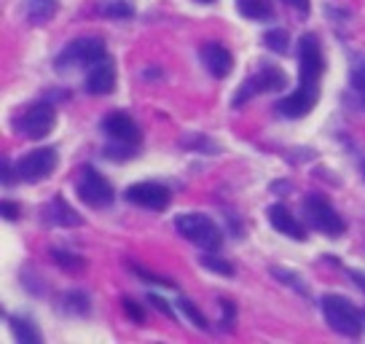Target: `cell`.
Returning a JSON list of instances; mask_svg holds the SVG:
<instances>
[{
	"label": "cell",
	"instance_id": "cell-1",
	"mask_svg": "<svg viewBox=\"0 0 365 344\" xmlns=\"http://www.w3.org/2000/svg\"><path fill=\"white\" fill-rule=\"evenodd\" d=\"M325 73V57L319 49L317 35H301L298 41V89L274 105L277 113L285 118H304L319 100V81Z\"/></svg>",
	"mask_w": 365,
	"mask_h": 344
},
{
	"label": "cell",
	"instance_id": "cell-2",
	"mask_svg": "<svg viewBox=\"0 0 365 344\" xmlns=\"http://www.w3.org/2000/svg\"><path fill=\"white\" fill-rule=\"evenodd\" d=\"M319 310L322 318L336 333H341L346 339H357L363 333V312L354 307L352 301L341 293H325L319 298Z\"/></svg>",
	"mask_w": 365,
	"mask_h": 344
},
{
	"label": "cell",
	"instance_id": "cell-3",
	"mask_svg": "<svg viewBox=\"0 0 365 344\" xmlns=\"http://www.w3.org/2000/svg\"><path fill=\"white\" fill-rule=\"evenodd\" d=\"M175 231L182 240L202 248V251H217L223 245V231L217 229V223L205 213H180L175 216Z\"/></svg>",
	"mask_w": 365,
	"mask_h": 344
},
{
	"label": "cell",
	"instance_id": "cell-4",
	"mask_svg": "<svg viewBox=\"0 0 365 344\" xmlns=\"http://www.w3.org/2000/svg\"><path fill=\"white\" fill-rule=\"evenodd\" d=\"M103 57H108L103 38L83 35V38L70 41L68 46L59 51L57 59H54V68H57L59 73H68V70H78V68H91L94 62H100Z\"/></svg>",
	"mask_w": 365,
	"mask_h": 344
},
{
	"label": "cell",
	"instance_id": "cell-5",
	"mask_svg": "<svg viewBox=\"0 0 365 344\" xmlns=\"http://www.w3.org/2000/svg\"><path fill=\"white\" fill-rule=\"evenodd\" d=\"M301 207H304L307 223L314 231H319V234H325V237H341L344 231H346V221L339 216V210H336L325 196L307 194L304 202H301Z\"/></svg>",
	"mask_w": 365,
	"mask_h": 344
},
{
	"label": "cell",
	"instance_id": "cell-6",
	"mask_svg": "<svg viewBox=\"0 0 365 344\" xmlns=\"http://www.w3.org/2000/svg\"><path fill=\"white\" fill-rule=\"evenodd\" d=\"M76 191H78V199L83 205H89L91 210H105L115 202V188L113 183L100 175L91 164L81 167L78 181H76Z\"/></svg>",
	"mask_w": 365,
	"mask_h": 344
},
{
	"label": "cell",
	"instance_id": "cell-7",
	"mask_svg": "<svg viewBox=\"0 0 365 344\" xmlns=\"http://www.w3.org/2000/svg\"><path fill=\"white\" fill-rule=\"evenodd\" d=\"M57 124V108L51 103H35L30 105L22 116H16L14 126L19 129V135L27 140H43L51 135V129Z\"/></svg>",
	"mask_w": 365,
	"mask_h": 344
},
{
	"label": "cell",
	"instance_id": "cell-8",
	"mask_svg": "<svg viewBox=\"0 0 365 344\" xmlns=\"http://www.w3.org/2000/svg\"><path fill=\"white\" fill-rule=\"evenodd\" d=\"M285 86H287L285 73L279 68H274V65H266V68H261L255 76H250V79L242 84L237 97H234V108H240V105H245L247 100L258 97V94L279 92V89H285Z\"/></svg>",
	"mask_w": 365,
	"mask_h": 344
},
{
	"label": "cell",
	"instance_id": "cell-9",
	"mask_svg": "<svg viewBox=\"0 0 365 344\" xmlns=\"http://www.w3.org/2000/svg\"><path fill=\"white\" fill-rule=\"evenodd\" d=\"M59 153L54 148H35L16 161V175L24 183H41L57 170Z\"/></svg>",
	"mask_w": 365,
	"mask_h": 344
},
{
	"label": "cell",
	"instance_id": "cell-10",
	"mask_svg": "<svg viewBox=\"0 0 365 344\" xmlns=\"http://www.w3.org/2000/svg\"><path fill=\"white\" fill-rule=\"evenodd\" d=\"M124 199L129 205L148 207V210H167L172 202V191L164 183L156 181H143V183H132L124 191Z\"/></svg>",
	"mask_w": 365,
	"mask_h": 344
},
{
	"label": "cell",
	"instance_id": "cell-11",
	"mask_svg": "<svg viewBox=\"0 0 365 344\" xmlns=\"http://www.w3.org/2000/svg\"><path fill=\"white\" fill-rule=\"evenodd\" d=\"M103 132L113 143H126V146H140L143 140V129L129 113H121V111H113L103 118Z\"/></svg>",
	"mask_w": 365,
	"mask_h": 344
},
{
	"label": "cell",
	"instance_id": "cell-12",
	"mask_svg": "<svg viewBox=\"0 0 365 344\" xmlns=\"http://www.w3.org/2000/svg\"><path fill=\"white\" fill-rule=\"evenodd\" d=\"M86 92L97 94V97H105L115 89V62L110 57H103L100 62H94L86 73V81H83Z\"/></svg>",
	"mask_w": 365,
	"mask_h": 344
},
{
	"label": "cell",
	"instance_id": "cell-13",
	"mask_svg": "<svg viewBox=\"0 0 365 344\" xmlns=\"http://www.w3.org/2000/svg\"><path fill=\"white\" fill-rule=\"evenodd\" d=\"M199 57H202V65L210 70L212 79H226L234 68V57L220 41H207L205 46L199 49Z\"/></svg>",
	"mask_w": 365,
	"mask_h": 344
},
{
	"label": "cell",
	"instance_id": "cell-14",
	"mask_svg": "<svg viewBox=\"0 0 365 344\" xmlns=\"http://www.w3.org/2000/svg\"><path fill=\"white\" fill-rule=\"evenodd\" d=\"M266 218H269V223H272L274 229L279 231V234H285V237H290V240H296V242L307 240V226H304V223L290 213V207L282 205V202H277V205L269 207V210H266Z\"/></svg>",
	"mask_w": 365,
	"mask_h": 344
},
{
	"label": "cell",
	"instance_id": "cell-15",
	"mask_svg": "<svg viewBox=\"0 0 365 344\" xmlns=\"http://www.w3.org/2000/svg\"><path fill=\"white\" fill-rule=\"evenodd\" d=\"M41 218H43V223H48V226H65V229L81 226V216L62 199V196H54L51 202H46L43 210H41Z\"/></svg>",
	"mask_w": 365,
	"mask_h": 344
},
{
	"label": "cell",
	"instance_id": "cell-16",
	"mask_svg": "<svg viewBox=\"0 0 365 344\" xmlns=\"http://www.w3.org/2000/svg\"><path fill=\"white\" fill-rule=\"evenodd\" d=\"M22 11L30 24H46L59 11V0H24Z\"/></svg>",
	"mask_w": 365,
	"mask_h": 344
},
{
	"label": "cell",
	"instance_id": "cell-17",
	"mask_svg": "<svg viewBox=\"0 0 365 344\" xmlns=\"http://www.w3.org/2000/svg\"><path fill=\"white\" fill-rule=\"evenodd\" d=\"M97 14L105 19H132L135 3L132 0H97Z\"/></svg>",
	"mask_w": 365,
	"mask_h": 344
},
{
	"label": "cell",
	"instance_id": "cell-18",
	"mask_svg": "<svg viewBox=\"0 0 365 344\" xmlns=\"http://www.w3.org/2000/svg\"><path fill=\"white\" fill-rule=\"evenodd\" d=\"M9 320V328H11L14 339L19 344H41L43 342V336L38 333V328H35L30 320H24V318H6Z\"/></svg>",
	"mask_w": 365,
	"mask_h": 344
},
{
	"label": "cell",
	"instance_id": "cell-19",
	"mask_svg": "<svg viewBox=\"0 0 365 344\" xmlns=\"http://www.w3.org/2000/svg\"><path fill=\"white\" fill-rule=\"evenodd\" d=\"M237 11L242 16H247L252 22H266L274 16V9L269 6V0H237Z\"/></svg>",
	"mask_w": 365,
	"mask_h": 344
},
{
	"label": "cell",
	"instance_id": "cell-20",
	"mask_svg": "<svg viewBox=\"0 0 365 344\" xmlns=\"http://www.w3.org/2000/svg\"><path fill=\"white\" fill-rule=\"evenodd\" d=\"M349 86L352 92L360 97L365 105V54H352V65H349Z\"/></svg>",
	"mask_w": 365,
	"mask_h": 344
},
{
	"label": "cell",
	"instance_id": "cell-21",
	"mask_svg": "<svg viewBox=\"0 0 365 344\" xmlns=\"http://www.w3.org/2000/svg\"><path fill=\"white\" fill-rule=\"evenodd\" d=\"M51 258H54V264L62 266L65 272H83V266H86V261L81 258L78 253H70V251H59V248H54L51 251Z\"/></svg>",
	"mask_w": 365,
	"mask_h": 344
},
{
	"label": "cell",
	"instance_id": "cell-22",
	"mask_svg": "<svg viewBox=\"0 0 365 344\" xmlns=\"http://www.w3.org/2000/svg\"><path fill=\"white\" fill-rule=\"evenodd\" d=\"M199 264L210 269V272H215V275H223V277H234L237 275V269L228 264L226 258H220V256H212V251H205V256L199 258Z\"/></svg>",
	"mask_w": 365,
	"mask_h": 344
},
{
	"label": "cell",
	"instance_id": "cell-23",
	"mask_svg": "<svg viewBox=\"0 0 365 344\" xmlns=\"http://www.w3.org/2000/svg\"><path fill=\"white\" fill-rule=\"evenodd\" d=\"M175 304H178V310H180L182 315L188 318V320L194 323L196 328H202V331H207V328H210V323H207V318L202 315V310L196 307V304L191 301V298H182V296H180L178 301H175Z\"/></svg>",
	"mask_w": 365,
	"mask_h": 344
},
{
	"label": "cell",
	"instance_id": "cell-24",
	"mask_svg": "<svg viewBox=\"0 0 365 344\" xmlns=\"http://www.w3.org/2000/svg\"><path fill=\"white\" fill-rule=\"evenodd\" d=\"M263 44L272 49L274 54H287L290 51V35H287V30H269L263 35Z\"/></svg>",
	"mask_w": 365,
	"mask_h": 344
},
{
	"label": "cell",
	"instance_id": "cell-25",
	"mask_svg": "<svg viewBox=\"0 0 365 344\" xmlns=\"http://www.w3.org/2000/svg\"><path fill=\"white\" fill-rule=\"evenodd\" d=\"M65 307L70 312H76V315H86L91 304H89V296L83 290H70V293H65Z\"/></svg>",
	"mask_w": 365,
	"mask_h": 344
},
{
	"label": "cell",
	"instance_id": "cell-26",
	"mask_svg": "<svg viewBox=\"0 0 365 344\" xmlns=\"http://www.w3.org/2000/svg\"><path fill=\"white\" fill-rule=\"evenodd\" d=\"M129 269H132V272H135L137 277H143L145 283H153V285H164V288H172V285H175V283H172L170 277L153 275V272H148L145 266H137V264H132V261H129Z\"/></svg>",
	"mask_w": 365,
	"mask_h": 344
},
{
	"label": "cell",
	"instance_id": "cell-27",
	"mask_svg": "<svg viewBox=\"0 0 365 344\" xmlns=\"http://www.w3.org/2000/svg\"><path fill=\"white\" fill-rule=\"evenodd\" d=\"M103 153L108 156V159L124 161V159H129V156H135V153H137V146H126V143H113V146H105Z\"/></svg>",
	"mask_w": 365,
	"mask_h": 344
},
{
	"label": "cell",
	"instance_id": "cell-28",
	"mask_svg": "<svg viewBox=\"0 0 365 344\" xmlns=\"http://www.w3.org/2000/svg\"><path fill=\"white\" fill-rule=\"evenodd\" d=\"M272 275H274V277H279V280H282L285 285H293V288L298 290V293H307V285L301 283V277H298L296 272H287V269H279V266H274Z\"/></svg>",
	"mask_w": 365,
	"mask_h": 344
},
{
	"label": "cell",
	"instance_id": "cell-29",
	"mask_svg": "<svg viewBox=\"0 0 365 344\" xmlns=\"http://www.w3.org/2000/svg\"><path fill=\"white\" fill-rule=\"evenodd\" d=\"M234 312H237L234 301H231V298H223V315H220V323H223V328H228V331H234Z\"/></svg>",
	"mask_w": 365,
	"mask_h": 344
},
{
	"label": "cell",
	"instance_id": "cell-30",
	"mask_svg": "<svg viewBox=\"0 0 365 344\" xmlns=\"http://www.w3.org/2000/svg\"><path fill=\"white\" fill-rule=\"evenodd\" d=\"M124 312H126V315H129V318H132L135 323H143V320H145V312H143V307L137 304L135 298H124Z\"/></svg>",
	"mask_w": 365,
	"mask_h": 344
},
{
	"label": "cell",
	"instance_id": "cell-31",
	"mask_svg": "<svg viewBox=\"0 0 365 344\" xmlns=\"http://www.w3.org/2000/svg\"><path fill=\"white\" fill-rule=\"evenodd\" d=\"M148 301H150V307H156V310L164 312V315H167L170 320H175V312H172V307L161 296H156V293H148Z\"/></svg>",
	"mask_w": 365,
	"mask_h": 344
},
{
	"label": "cell",
	"instance_id": "cell-32",
	"mask_svg": "<svg viewBox=\"0 0 365 344\" xmlns=\"http://www.w3.org/2000/svg\"><path fill=\"white\" fill-rule=\"evenodd\" d=\"M3 218L6 221H16L19 218V205H14V202H3Z\"/></svg>",
	"mask_w": 365,
	"mask_h": 344
},
{
	"label": "cell",
	"instance_id": "cell-33",
	"mask_svg": "<svg viewBox=\"0 0 365 344\" xmlns=\"http://www.w3.org/2000/svg\"><path fill=\"white\" fill-rule=\"evenodd\" d=\"M16 172V167H11L9 161H3V186L14 183V178H19V175H14Z\"/></svg>",
	"mask_w": 365,
	"mask_h": 344
},
{
	"label": "cell",
	"instance_id": "cell-34",
	"mask_svg": "<svg viewBox=\"0 0 365 344\" xmlns=\"http://www.w3.org/2000/svg\"><path fill=\"white\" fill-rule=\"evenodd\" d=\"M349 277H352L354 285H357L365 293V272H360V269H352V272H349Z\"/></svg>",
	"mask_w": 365,
	"mask_h": 344
},
{
	"label": "cell",
	"instance_id": "cell-35",
	"mask_svg": "<svg viewBox=\"0 0 365 344\" xmlns=\"http://www.w3.org/2000/svg\"><path fill=\"white\" fill-rule=\"evenodd\" d=\"M287 6H293L296 11H301V14H307L309 11V0H285Z\"/></svg>",
	"mask_w": 365,
	"mask_h": 344
},
{
	"label": "cell",
	"instance_id": "cell-36",
	"mask_svg": "<svg viewBox=\"0 0 365 344\" xmlns=\"http://www.w3.org/2000/svg\"><path fill=\"white\" fill-rule=\"evenodd\" d=\"M196 3H215V0H196Z\"/></svg>",
	"mask_w": 365,
	"mask_h": 344
},
{
	"label": "cell",
	"instance_id": "cell-37",
	"mask_svg": "<svg viewBox=\"0 0 365 344\" xmlns=\"http://www.w3.org/2000/svg\"><path fill=\"white\" fill-rule=\"evenodd\" d=\"M363 178H365V164H363Z\"/></svg>",
	"mask_w": 365,
	"mask_h": 344
}]
</instances>
